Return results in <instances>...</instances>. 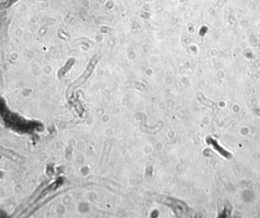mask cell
I'll use <instances>...</instances> for the list:
<instances>
[{
  "mask_svg": "<svg viewBox=\"0 0 260 218\" xmlns=\"http://www.w3.org/2000/svg\"><path fill=\"white\" fill-rule=\"evenodd\" d=\"M206 141L208 144L211 145L213 148L215 150H216L217 152H219L221 156L225 157L227 159H230L232 157V154H231L230 152L227 151L224 148L221 147L219 144V143H217V142L216 140H214L213 139L211 138H208L207 139Z\"/></svg>",
  "mask_w": 260,
  "mask_h": 218,
  "instance_id": "obj_2",
  "label": "cell"
},
{
  "mask_svg": "<svg viewBox=\"0 0 260 218\" xmlns=\"http://www.w3.org/2000/svg\"><path fill=\"white\" fill-rule=\"evenodd\" d=\"M75 60L74 58H70V59L68 60V61L67 62L65 65L59 69L58 73H57V76L59 79H61L63 77H64L65 75H66L67 73L71 70L72 66L75 63Z\"/></svg>",
  "mask_w": 260,
  "mask_h": 218,
  "instance_id": "obj_3",
  "label": "cell"
},
{
  "mask_svg": "<svg viewBox=\"0 0 260 218\" xmlns=\"http://www.w3.org/2000/svg\"><path fill=\"white\" fill-rule=\"evenodd\" d=\"M98 57L96 55H94L91 58L89 63L87 65V68L85 69L84 72L82 73L80 77L73 82L68 87L67 93H71V92L74 90L77 87H79L82 84H84L87 80L89 79L92 73L94 72V69H95L96 65L98 62Z\"/></svg>",
  "mask_w": 260,
  "mask_h": 218,
  "instance_id": "obj_1",
  "label": "cell"
}]
</instances>
